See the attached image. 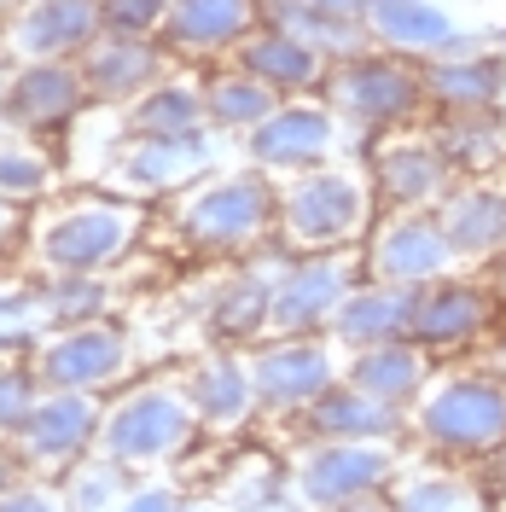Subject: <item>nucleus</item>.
<instances>
[{"mask_svg":"<svg viewBox=\"0 0 506 512\" xmlns=\"http://www.w3.org/2000/svg\"><path fill=\"white\" fill-rule=\"evenodd\" d=\"M123 361H128L123 332L105 326V320H82V326H70L64 338L47 344L41 379L53 384V390H99V384H111L123 373Z\"/></svg>","mask_w":506,"mask_h":512,"instance_id":"obj_6","label":"nucleus"},{"mask_svg":"<svg viewBox=\"0 0 506 512\" xmlns=\"http://www.w3.org/2000/svg\"><path fill=\"white\" fill-rule=\"evenodd\" d=\"M99 431H105V419H99V408L88 402V390H53V396L35 402L30 425H24L18 437H24V448L41 454V460H64V454L88 448Z\"/></svg>","mask_w":506,"mask_h":512,"instance_id":"obj_13","label":"nucleus"},{"mask_svg":"<svg viewBox=\"0 0 506 512\" xmlns=\"http://www.w3.org/2000/svg\"><path fill=\"white\" fill-rule=\"evenodd\" d=\"M268 315H274V286H268V280H233V286H222L210 320H216L222 338H245V332H256Z\"/></svg>","mask_w":506,"mask_h":512,"instance_id":"obj_28","label":"nucleus"},{"mask_svg":"<svg viewBox=\"0 0 506 512\" xmlns=\"http://www.w3.org/2000/svg\"><path fill=\"white\" fill-rule=\"evenodd\" d=\"M413 303H419V286H361L344 297V309L332 315V332L367 350V344H390V338H413Z\"/></svg>","mask_w":506,"mask_h":512,"instance_id":"obj_11","label":"nucleus"},{"mask_svg":"<svg viewBox=\"0 0 506 512\" xmlns=\"http://www.w3.org/2000/svg\"><path fill=\"white\" fill-rule=\"evenodd\" d=\"M349 297V262L338 256H315V262H297V268H285L280 286H274V326L280 332H309L320 320H332L344 309Z\"/></svg>","mask_w":506,"mask_h":512,"instance_id":"obj_10","label":"nucleus"},{"mask_svg":"<svg viewBox=\"0 0 506 512\" xmlns=\"http://www.w3.org/2000/svg\"><path fill=\"white\" fill-rule=\"evenodd\" d=\"M425 94V82L408 76L402 64H384V59H367V64H349L344 82H338V105L361 123H390V117H408L413 105Z\"/></svg>","mask_w":506,"mask_h":512,"instance_id":"obj_14","label":"nucleus"},{"mask_svg":"<svg viewBox=\"0 0 506 512\" xmlns=\"http://www.w3.org/2000/svg\"><path fill=\"white\" fill-rule=\"evenodd\" d=\"M425 94L454 111H495V99L506 94V64L477 59V53H443L425 70Z\"/></svg>","mask_w":506,"mask_h":512,"instance_id":"obj_19","label":"nucleus"},{"mask_svg":"<svg viewBox=\"0 0 506 512\" xmlns=\"http://www.w3.org/2000/svg\"><path fill=\"white\" fill-rule=\"evenodd\" d=\"M245 59H251V70L268 82V88H274V82H280V88H297V82H309V76H315V47H303V41H285V35L256 41Z\"/></svg>","mask_w":506,"mask_h":512,"instance_id":"obj_29","label":"nucleus"},{"mask_svg":"<svg viewBox=\"0 0 506 512\" xmlns=\"http://www.w3.org/2000/svg\"><path fill=\"white\" fill-rule=\"evenodd\" d=\"M117 512H175V495L169 489H134Z\"/></svg>","mask_w":506,"mask_h":512,"instance_id":"obj_41","label":"nucleus"},{"mask_svg":"<svg viewBox=\"0 0 506 512\" xmlns=\"http://www.w3.org/2000/svg\"><path fill=\"white\" fill-rule=\"evenodd\" d=\"M35 414V379L24 367H0V431H24Z\"/></svg>","mask_w":506,"mask_h":512,"instance_id":"obj_36","label":"nucleus"},{"mask_svg":"<svg viewBox=\"0 0 506 512\" xmlns=\"http://www.w3.org/2000/svg\"><path fill=\"white\" fill-rule=\"evenodd\" d=\"M367 18L402 53H454L460 47L454 18L443 6H431V0H367Z\"/></svg>","mask_w":506,"mask_h":512,"instance_id":"obj_18","label":"nucleus"},{"mask_svg":"<svg viewBox=\"0 0 506 512\" xmlns=\"http://www.w3.org/2000/svg\"><path fill=\"white\" fill-rule=\"evenodd\" d=\"M379 187L408 210L437 204V198H448V152L443 146H396V152H384Z\"/></svg>","mask_w":506,"mask_h":512,"instance_id":"obj_22","label":"nucleus"},{"mask_svg":"<svg viewBox=\"0 0 506 512\" xmlns=\"http://www.w3.org/2000/svg\"><path fill=\"white\" fill-rule=\"evenodd\" d=\"M105 18L117 30H146V24L163 18V0H105Z\"/></svg>","mask_w":506,"mask_h":512,"instance_id":"obj_39","label":"nucleus"},{"mask_svg":"<svg viewBox=\"0 0 506 512\" xmlns=\"http://www.w3.org/2000/svg\"><path fill=\"white\" fill-rule=\"evenodd\" d=\"M169 30L181 35V41L216 47V41H227V35L245 30V0H175Z\"/></svg>","mask_w":506,"mask_h":512,"instance_id":"obj_26","label":"nucleus"},{"mask_svg":"<svg viewBox=\"0 0 506 512\" xmlns=\"http://www.w3.org/2000/svg\"><path fill=\"white\" fill-rule=\"evenodd\" d=\"M204 140L198 134H152L146 146H134L123 158V175L140 187H169V181H187L192 169H204Z\"/></svg>","mask_w":506,"mask_h":512,"instance_id":"obj_24","label":"nucleus"},{"mask_svg":"<svg viewBox=\"0 0 506 512\" xmlns=\"http://www.w3.org/2000/svg\"><path fill=\"white\" fill-rule=\"evenodd\" d=\"M489 291L477 280H431L419 286V303H413V344H431V350H460V344H477L489 332Z\"/></svg>","mask_w":506,"mask_h":512,"instance_id":"obj_4","label":"nucleus"},{"mask_svg":"<svg viewBox=\"0 0 506 512\" xmlns=\"http://www.w3.org/2000/svg\"><path fill=\"white\" fill-rule=\"evenodd\" d=\"M222 123H262V117H274V94L262 88V82H222L216 88V105H210Z\"/></svg>","mask_w":506,"mask_h":512,"instance_id":"obj_34","label":"nucleus"},{"mask_svg":"<svg viewBox=\"0 0 506 512\" xmlns=\"http://www.w3.org/2000/svg\"><path fill=\"white\" fill-rule=\"evenodd\" d=\"M361 216H367V204H361V187L349 175L297 181L291 198H285V227L303 245H338V239H349L361 227Z\"/></svg>","mask_w":506,"mask_h":512,"instance_id":"obj_8","label":"nucleus"},{"mask_svg":"<svg viewBox=\"0 0 506 512\" xmlns=\"http://www.w3.org/2000/svg\"><path fill=\"white\" fill-rule=\"evenodd\" d=\"M123 460H111V466H88L82 478L70 483V501L76 512H111V501L123 495V472H117Z\"/></svg>","mask_w":506,"mask_h":512,"instance_id":"obj_35","label":"nucleus"},{"mask_svg":"<svg viewBox=\"0 0 506 512\" xmlns=\"http://www.w3.org/2000/svg\"><path fill=\"white\" fill-rule=\"evenodd\" d=\"M41 309H47L53 320H64V326L99 320V309H105V286H99L94 274H64V280H53V286H47Z\"/></svg>","mask_w":506,"mask_h":512,"instance_id":"obj_32","label":"nucleus"},{"mask_svg":"<svg viewBox=\"0 0 506 512\" xmlns=\"http://www.w3.org/2000/svg\"><path fill=\"white\" fill-rule=\"evenodd\" d=\"M30 338H35V297L0 291V350L6 344H30Z\"/></svg>","mask_w":506,"mask_h":512,"instance_id":"obj_38","label":"nucleus"},{"mask_svg":"<svg viewBox=\"0 0 506 512\" xmlns=\"http://www.w3.org/2000/svg\"><path fill=\"white\" fill-rule=\"evenodd\" d=\"M94 24H99L94 0H47L18 24V47L24 53H70L94 35Z\"/></svg>","mask_w":506,"mask_h":512,"instance_id":"obj_23","label":"nucleus"},{"mask_svg":"<svg viewBox=\"0 0 506 512\" xmlns=\"http://www.w3.org/2000/svg\"><path fill=\"white\" fill-rule=\"evenodd\" d=\"M501 105H506V94H501Z\"/></svg>","mask_w":506,"mask_h":512,"instance_id":"obj_48","label":"nucleus"},{"mask_svg":"<svg viewBox=\"0 0 506 512\" xmlns=\"http://www.w3.org/2000/svg\"><path fill=\"white\" fill-rule=\"evenodd\" d=\"M419 437L454 454V460H477V454H501L506 448V373H448V379L419 390Z\"/></svg>","mask_w":506,"mask_h":512,"instance_id":"obj_1","label":"nucleus"},{"mask_svg":"<svg viewBox=\"0 0 506 512\" xmlns=\"http://www.w3.org/2000/svg\"><path fill=\"white\" fill-rule=\"evenodd\" d=\"M76 99H82V82L59 70V64H35L24 70L18 82H12V94H6V117L24 128H47V123H64L70 111H76Z\"/></svg>","mask_w":506,"mask_h":512,"instance_id":"obj_21","label":"nucleus"},{"mask_svg":"<svg viewBox=\"0 0 506 512\" xmlns=\"http://www.w3.org/2000/svg\"><path fill=\"white\" fill-rule=\"evenodd\" d=\"M425 355L413 338H390V344H367V350H355L349 361V384H361L367 396H379V402H413L419 390H425Z\"/></svg>","mask_w":506,"mask_h":512,"instance_id":"obj_17","label":"nucleus"},{"mask_svg":"<svg viewBox=\"0 0 506 512\" xmlns=\"http://www.w3.org/2000/svg\"><path fill=\"white\" fill-rule=\"evenodd\" d=\"M256 396V379L251 367H239V361H210V367H198V379H192V408L204 419H216V425H233V419H245Z\"/></svg>","mask_w":506,"mask_h":512,"instance_id":"obj_25","label":"nucleus"},{"mask_svg":"<svg viewBox=\"0 0 506 512\" xmlns=\"http://www.w3.org/2000/svg\"><path fill=\"white\" fill-rule=\"evenodd\" d=\"M47 187V163L35 152H0V198H30Z\"/></svg>","mask_w":506,"mask_h":512,"instance_id":"obj_37","label":"nucleus"},{"mask_svg":"<svg viewBox=\"0 0 506 512\" xmlns=\"http://www.w3.org/2000/svg\"><path fill=\"white\" fill-rule=\"evenodd\" d=\"M443 233L454 256H495L506 251V192L501 187H460L443 198Z\"/></svg>","mask_w":506,"mask_h":512,"instance_id":"obj_16","label":"nucleus"},{"mask_svg":"<svg viewBox=\"0 0 506 512\" xmlns=\"http://www.w3.org/2000/svg\"><path fill=\"white\" fill-rule=\"evenodd\" d=\"M396 512H489V507H483L477 483L454 478V472H425V478L402 483Z\"/></svg>","mask_w":506,"mask_h":512,"instance_id":"obj_27","label":"nucleus"},{"mask_svg":"<svg viewBox=\"0 0 506 512\" xmlns=\"http://www.w3.org/2000/svg\"><path fill=\"white\" fill-rule=\"evenodd\" d=\"M448 163H495L501 158V123L495 111H454V128L443 134Z\"/></svg>","mask_w":506,"mask_h":512,"instance_id":"obj_30","label":"nucleus"},{"mask_svg":"<svg viewBox=\"0 0 506 512\" xmlns=\"http://www.w3.org/2000/svg\"><path fill=\"white\" fill-rule=\"evenodd\" d=\"M146 76H152V53L134 47V41H123V47H99L94 64H88V82H94L99 94H128V88H140Z\"/></svg>","mask_w":506,"mask_h":512,"instance_id":"obj_31","label":"nucleus"},{"mask_svg":"<svg viewBox=\"0 0 506 512\" xmlns=\"http://www.w3.org/2000/svg\"><path fill=\"white\" fill-rule=\"evenodd\" d=\"M315 6H326V12H361L367 0H315Z\"/></svg>","mask_w":506,"mask_h":512,"instance_id":"obj_42","label":"nucleus"},{"mask_svg":"<svg viewBox=\"0 0 506 512\" xmlns=\"http://www.w3.org/2000/svg\"><path fill=\"white\" fill-rule=\"evenodd\" d=\"M0 495H6V466H0Z\"/></svg>","mask_w":506,"mask_h":512,"instance_id":"obj_45","label":"nucleus"},{"mask_svg":"<svg viewBox=\"0 0 506 512\" xmlns=\"http://www.w3.org/2000/svg\"><path fill=\"white\" fill-rule=\"evenodd\" d=\"M105 454L111 460H158V454H175V448L192 437V402L175 396V390H140L128 396L117 414L105 419Z\"/></svg>","mask_w":506,"mask_h":512,"instance_id":"obj_2","label":"nucleus"},{"mask_svg":"<svg viewBox=\"0 0 506 512\" xmlns=\"http://www.w3.org/2000/svg\"><path fill=\"white\" fill-rule=\"evenodd\" d=\"M338 512H379V507H367V501H349V507H338Z\"/></svg>","mask_w":506,"mask_h":512,"instance_id":"obj_44","label":"nucleus"},{"mask_svg":"<svg viewBox=\"0 0 506 512\" xmlns=\"http://www.w3.org/2000/svg\"><path fill=\"white\" fill-rule=\"evenodd\" d=\"M262 222H268V192L256 181H222L187 204V239L204 251H233V245L256 239Z\"/></svg>","mask_w":506,"mask_h":512,"instance_id":"obj_9","label":"nucleus"},{"mask_svg":"<svg viewBox=\"0 0 506 512\" xmlns=\"http://www.w3.org/2000/svg\"><path fill=\"white\" fill-rule=\"evenodd\" d=\"M501 454H506V448H501Z\"/></svg>","mask_w":506,"mask_h":512,"instance_id":"obj_49","label":"nucleus"},{"mask_svg":"<svg viewBox=\"0 0 506 512\" xmlns=\"http://www.w3.org/2000/svg\"><path fill=\"white\" fill-rule=\"evenodd\" d=\"M192 123H198V99L181 88H163L134 111V128H146V134H192Z\"/></svg>","mask_w":506,"mask_h":512,"instance_id":"obj_33","label":"nucleus"},{"mask_svg":"<svg viewBox=\"0 0 506 512\" xmlns=\"http://www.w3.org/2000/svg\"><path fill=\"white\" fill-rule=\"evenodd\" d=\"M384 478H390L384 443H338V437H326V448H315L303 460L297 489H303L309 507H349V501H367Z\"/></svg>","mask_w":506,"mask_h":512,"instance_id":"obj_3","label":"nucleus"},{"mask_svg":"<svg viewBox=\"0 0 506 512\" xmlns=\"http://www.w3.org/2000/svg\"><path fill=\"white\" fill-rule=\"evenodd\" d=\"M326 146H332V123H326L320 111H274V117H262L256 134H251V152L262 163H274V169H303V163H315Z\"/></svg>","mask_w":506,"mask_h":512,"instance_id":"obj_20","label":"nucleus"},{"mask_svg":"<svg viewBox=\"0 0 506 512\" xmlns=\"http://www.w3.org/2000/svg\"><path fill=\"white\" fill-rule=\"evenodd\" d=\"M175 512H198V507H175Z\"/></svg>","mask_w":506,"mask_h":512,"instance_id":"obj_46","label":"nucleus"},{"mask_svg":"<svg viewBox=\"0 0 506 512\" xmlns=\"http://www.w3.org/2000/svg\"><path fill=\"white\" fill-rule=\"evenodd\" d=\"M373 268L390 286H431L454 268V245L443 233V216H425V210H408L379 233L373 245Z\"/></svg>","mask_w":506,"mask_h":512,"instance_id":"obj_5","label":"nucleus"},{"mask_svg":"<svg viewBox=\"0 0 506 512\" xmlns=\"http://www.w3.org/2000/svg\"><path fill=\"white\" fill-rule=\"evenodd\" d=\"M128 239H134V222H128L123 210H70L64 222L47 227V239H41V256L59 268V274H94L105 262H117L128 251Z\"/></svg>","mask_w":506,"mask_h":512,"instance_id":"obj_7","label":"nucleus"},{"mask_svg":"<svg viewBox=\"0 0 506 512\" xmlns=\"http://www.w3.org/2000/svg\"><path fill=\"white\" fill-rule=\"evenodd\" d=\"M501 367H506V350H501Z\"/></svg>","mask_w":506,"mask_h":512,"instance_id":"obj_47","label":"nucleus"},{"mask_svg":"<svg viewBox=\"0 0 506 512\" xmlns=\"http://www.w3.org/2000/svg\"><path fill=\"white\" fill-rule=\"evenodd\" d=\"M0 512H59V501L41 495V489H6L0 495Z\"/></svg>","mask_w":506,"mask_h":512,"instance_id":"obj_40","label":"nucleus"},{"mask_svg":"<svg viewBox=\"0 0 506 512\" xmlns=\"http://www.w3.org/2000/svg\"><path fill=\"white\" fill-rule=\"evenodd\" d=\"M256 396L274 402V408H297V402H315L332 390V355L320 344H274L251 361Z\"/></svg>","mask_w":506,"mask_h":512,"instance_id":"obj_12","label":"nucleus"},{"mask_svg":"<svg viewBox=\"0 0 506 512\" xmlns=\"http://www.w3.org/2000/svg\"><path fill=\"white\" fill-rule=\"evenodd\" d=\"M6 233H12V210H6V198H0V245H6Z\"/></svg>","mask_w":506,"mask_h":512,"instance_id":"obj_43","label":"nucleus"},{"mask_svg":"<svg viewBox=\"0 0 506 512\" xmlns=\"http://www.w3.org/2000/svg\"><path fill=\"white\" fill-rule=\"evenodd\" d=\"M309 425L338 443H384V437H396L402 414H396V402L367 396L361 384H332L326 396L309 402Z\"/></svg>","mask_w":506,"mask_h":512,"instance_id":"obj_15","label":"nucleus"}]
</instances>
